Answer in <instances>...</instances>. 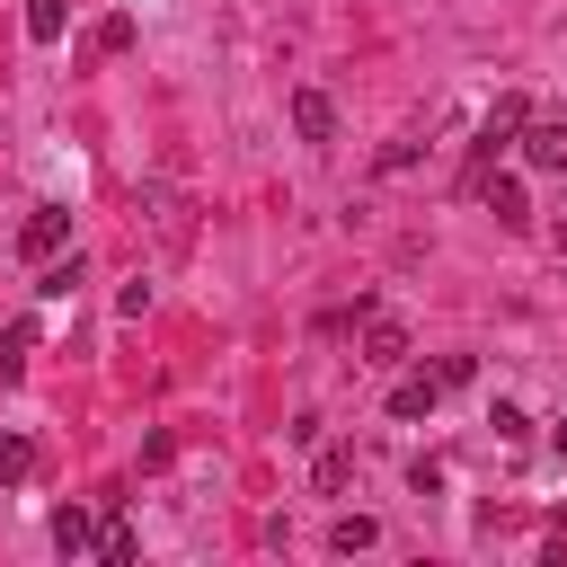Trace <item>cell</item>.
<instances>
[{"label":"cell","instance_id":"1","mask_svg":"<svg viewBox=\"0 0 567 567\" xmlns=\"http://www.w3.org/2000/svg\"><path fill=\"white\" fill-rule=\"evenodd\" d=\"M62 248H71V213H62V204H35V213L18 221V257H27V266H53Z\"/></svg>","mask_w":567,"mask_h":567},{"label":"cell","instance_id":"2","mask_svg":"<svg viewBox=\"0 0 567 567\" xmlns=\"http://www.w3.org/2000/svg\"><path fill=\"white\" fill-rule=\"evenodd\" d=\"M363 363H381V372L408 363V328H399L390 310H372V301H363Z\"/></svg>","mask_w":567,"mask_h":567},{"label":"cell","instance_id":"3","mask_svg":"<svg viewBox=\"0 0 567 567\" xmlns=\"http://www.w3.org/2000/svg\"><path fill=\"white\" fill-rule=\"evenodd\" d=\"M292 133L328 151V142H337V97H328V89H292Z\"/></svg>","mask_w":567,"mask_h":567},{"label":"cell","instance_id":"4","mask_svg":"<svg viewBox=\"0 0 567 567\" xmlns=\"http://www.w3.org/2000/svg\"><path fill=\"white\" fill-rule=\"evenodd\" d=\"M523 124H532V115H523V97H496V106H487V124H478V159H496Z\"/></svg>","mask_w":567,"mask_h":567},{"label":"cell","instance_id":"5","mask_svg":"<svg viewBox=\"0 0 567 567\" xmlns=\"http://www.w3.org/2000/svg\"><path fill=\"white\" fill-rule=\"evenodd\" d=\"M434 399H443V372H408V381L390 390V416L416 425V416H434Z\"/></svg>","mask_w":567,"mask_h":567},{"label":"cell","instance_id":"6","mask_svg":"<svg viewBox=\"0 0 567 567\" xmlns=\"http://www.w3.org/2000/svg\"><path fill=\"white\" fill-rule=\"evenodd\" d=\"M523 159L549 168V177H567V124H523Z\"/></svg>","mask_w":567,"mask_h":567},{"label":"cell","instance_id":"7","mask_svg":"<svg viewBox=\"0 0 567 567\" xmlns=\"http://www.w3.org/2000/svg\"><path fill=\"white\" fill-rule=\"evenodd\" d=\"M478 195L496 204V221H505V230H523V221H532V204H523V186H514V177H496V168H478Z\"/></svg>","mask_w":567,"mask_h":567},{"label":"cell","instance_id":"8","mask_svg":"<svg viewBox=\"0 0 567 567\" xmlns=\"http://www.w3.org/2000/svg\"><path fill=\"white\" fill-rule=\"evenodd\" d=\"M53 549H62V558L97 549V523H89V505H62V514H53Z\"/></svg>","mask_w":567,"mask_h":567},{"label":"cell","instance_id":"9","mask_svg":"<svg viewBox=\"0 0 567 567\" xmlns=\"http://www.w3.org/2000/svg\"><path fill=\"white\" fill-rule=\"evenodd\" d=\"M372 540H381V523H372V514H337V523H328V549H346V558H354V549H372Z\"/></svg>","mask_w":567,"mask_h":567},{"label":"cell","instance_id":"10","mask_svg":"<svg viewBox=\"0 0 567 567\" xmlns=\"http://www.w3.org/2000/svg\"><path fill=\"white\" fill-rule=\"evenodd\" d=\"M35 478V443L27 434H0V487H27Z\"/></svg>","mask_w":567,"mask_h":567},{"label":"cell","instance_id":"11","mask_svg":"<svg viewBox=\"0 0 567 567\" xmlns=\"http://www.w3.org/2000/svg\"><path fill=\"white\" fill-rule=\"evenodd\" d=\"M62 27H71L62 0H27V35H35V44H62Z\"/></svg>","mask_w":567,"mask_h":567},{"label":"cell","instance_id":"12","mask_svg":"<svg viewBox=\"0 0 567 567\" xmlns=\"http://www.w3.org/2000/svg\"><path fill=\"white\" fill-rule=\"evenodd\" d=\"M346 478H354V443H328V452H319V487H328V496H337V487H346Z\"/></svg>","mask_w":567,"mask_h":567},{"label":"cell","instance_id":"13","mask_svg":"<svg viewBox=\"0 0 567 567\" xmlns=\"http://www.w3.org/2000/svg\"><path fill=\"white\" fill-rule=\"evenodd\" d=\"M27 346H35V319H9V328H0V372H18Z\"/></svg>","mask_w":567,"mask_h":567},{"label":"cell","instance_id":"14","mask_svg":"<svg viewBox=\"0 0 567 567\" xmlns=\"http://www.w3.org/2000/svg\"><path fill=\"white\" fill-rule=\"evenodd\" d=\"M71 284H80V257H53V266H44V275H35V292H44V301H62V292H71Z\"/></svg>","mask_w":567,"mask_h":567},{"label":"cell","instance_id":"15","mask_svg":"<svg viewBox=\"0 0 567 567\" xmlns=\"http://www.w3.org/2000/svg\"><path fill=\"white\" fill-rule=\"evenodd\" d=\"M487 425H496V443H523V434H532V416H523L514 399H496V408H487Z\"/></svg>","mask_w":567,"mask_h":567},{"label":"cell","instance_id":"16","mask_svg":"<svg viewBox=\"0 0 567 567\" xmlns=\"http://www.w3.org/2000/svg\"><path fill=\"white\" fill-rule=\"evenodd\" d=\"M434 372H443V390H461V381H478V354H443Z\"/></svg>","mask_w":567,"mask_h":567},{"label":"cell","instance_id":"17","mask_svg":"<svg viewBox=\"0 0 567 567\" xmlns=\"http://www.w3.org/2000/svg\"><path fill=\"white\" fill-rule=\"evenodd\" d=\"M97 558H133V532L124 523H97Z\"/></svg>","mask_w":567,"mask_h":567},{"label":"cell","instance_id":"18","mask_svg":"<svg viewBox=\"0 0 567 567\" xmlns=\"http://www.w3.org/2000/svg\"><path fill=\"white\" fill-rule=\"evenodd\" d=\"M549 443H558V461H567V416H558V425H549Z\"/></svg>","mask_w":567,"mask_h":567},{"label":"cell","instance_id":"19","mask_svg":"<svg viewBox=\"0 0 567 567\" xmlns=\"http://www.w3.org/2000/svg\"><path fill=\"white\" fill-rule=\"evenodd\" d=\"M558 257H567V230H558Z\"/></svg>","mask_w":567,"mask_h":567}]
</instances>
